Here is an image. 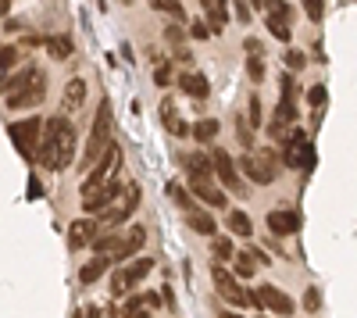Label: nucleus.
Listing matches in <instances>:
<instances>
[{"mask_svg": "<svg viewBox=\"0 0 357 318\" xmlns=\"http://www.w3.org/2000/svg\"><path fill=\"white\" fill-rule=\"evenodd\" d=\"M139 204V190L136 186H129V193H122V200H118L114 208H107L104 215H100V222L104 225H118V222H126L129 215H132V208Z\"/></svg>", "mask_w": 357, "mask_h": 318, "instance_id": "nucleus-13", "label": "nucleus"}, {"mask_svg": "<svg viewBox=\"0 0 357 318\" xmlns=\"http://www.w3.org/2000/svg\"><path fill=\"white\" fill-rule=\"evenodd\" d=\"M47 54L54 57V61H65V57L72 54V40L68 36H50L47 40Z\"/></svg>", "mask_w": 357, "mask_h": 318, "instance_id": "nucleus-26", "label": "nucleus"}, {"mask_svg": "<svg viewBox=\"0 0 357 318\" xmlns=\"http://www.w3.org/2000/svg\"><path fill=\"white\" fill-rule=\"evenodd\" d=\"M61 104H65V111H72V114L86 104V82H82V79H68V82H65Z\"/></svg>", "mask_w": 357, "mask_h": 318, "instance_id": "nucleus-19", "label": "nucleus"}, {"mask_svg": "<svg viewBox=\"0 0 357 318\" xmlns=\"http://www.w3.org/2000/svg\"><path fill=\"white\" fill-rule=\"evenodd\" d=\"M15 61H18V50H15V47H4V54H0V65H4V75L15 68Z\"/></svg>", "mask_w": 357, "mask_h": 318, "instance_id": "nucleus-37", "label": "nucleus"}, {"mask_svg": "<svg viewBox=\"0 0 357 318\" xmlns=\"http://www.w3.org/2000/svg\"><path fill=\"white\" fill-rule=\"evenodd\" d=\"M132 318H151V311H143V308H139V311H136Z\"/></svg>", "mask_w": 357, "mask_h": 318, "instance_id": "nucleus-47", "label": "nucleus"}, {"mask_svg": "<svg viewBox=\"0 0 357 318\" xmlns=\"http://www.w3.org/2000/svg\"><path fill=\"white\" fill-rule=\"evenodd\" d=\"M200 4H204V11H207V18H211V29H215V33H222V29H225V18H229V4H225V0H200Z\"/></svg>", "mask_w": 357, "mask_h": 318, "instance_id": "nucleus-24", "label": "nucleus"}, {"mask_svg": "<svg viewBox=\"0 0 357 318\" xmlns=\"http://www.w3.org/2000/svg\"><path fill=\"white\" fill-rule=\"evenodd\" d=\"M72 154H75V126H68V119H50L47 122V132H43V143H40V161H43V168H50V172H61L68 161H72Z\"/></svg>", "mask_w": 357, "mask_h": 318, "instance_id": "nucleus-1", "label": "nucleus"}, {"mask_svg": "<svg viewBox=\"0 0 357 318\" xmlns=\"http://www.w3.org/2000/svg\"><path fill=\"white\" fill-rule=\"evenodd\" d=\"M190 190L204 200L207 208H225L229 204V197H225V190H218V186H211V179H193L190 183Z\"/></svg>", "mask_w": 357, "mask_h": 318, "instance_id": "nucleus-17", "label": "nucleus"}, {"mask_svg": "<svg viewBox=\"0 0 357 318\" xmlns=\"http://www.w3.org/2000/svg\"><path fill=\"white\" fill-rule=\"evenodd\" d=\"M304 15H307L311 22H321V15H325V0H304Z\"/></svg>", "mask_w": 357, "mask_h": 318, "instance_id": "nucleus-33", "label": "nucleus"}, {"mask_svg": "<svg viewBox=\"0 0 357 318\" xmlns=\"http://www.w3.org/2000/svg\"><path fill=\"white\" fill-rule=\"evenodd\" d=\"M118 168H122V151H118V143H111L107 154L93 165V172H89V179L82 183V190H93V186H104L118 176Z\"/></svg>", "mask_w": 357, "mask_h": 318, "instance_id": "nucleus-8", "label": "nucleus"}, {"mask_svg": "<svg viewBox=\"0 0 357 318\" xmlns=\"http://www.w3.org/2000/svg\"><path fill=\"white\" fill-rule=\"evenodd\" d=\"M211 250H215V257H236V247H232V240H222V236H215Z\"/></svg>", "mask_w": 357, "mask_h": 318, "instance_id": "nucleus-34", "label": "nucleus"}, {"mask_svg": "<svg viewBox=\"0 0 357 318\" xmlns=\"http://www.w3.org/2000/svg\"><path fill=\"white\" fill-rule=\"evenodd\" d=\"M111 262H114V257H107V254H97L93 262H86V265H82L79 279H82L86 286H89V282H97V279H100V275H104V272L111 268Z\"/></svg>", "mask_w": 357, "mask_h": 318, "instance_id": "nucleus-21", "label": "nucleus"}, {"mask_svg": "<svg viewBox=\"0 0 357 318\" xmlns=\"http://www.w3.org/2000/svg\"><path fill=\"white\" fill-rule=\"evenodd\" d=\"M43 93H47V75L40 72V68H22L15 79H8L4 82V104L11 107V111H25V107H36L40 100H43Z\"/></svg>", "mask_w": 357, "mask_h": 318, "instance_id": "nucleus-2", "label": "nucleus"}, {"mask_svg": "<svg viewBox=\"0 0 357 318\" xmlns=\"http://www.w3.org/2000/svg\"><path fill=\"white\" fill-rule=\"evenodd\" d=\"M247 75H250L254 82H261V79H264V61H261V54L247 57Z\"/></svg>", "mask_w": 357, "mask_h": 318, "instance_id": "nucleus-32", "label": "nucleus"}, {"mask_svg": "<svg viewBox=\"0 0 357 318\" xmlns=\"http://www.w3.org/2000/svg\"><path fill=\"white\" fill-rule=\"evenodd\" d=\"M264 318H268V315H264Z\"/></svg>", "mask_w": 357, "mask_h": 318, "instance_id": "nucleus-50", "label": "nucleus"}, {"mask_svg": "<svg viewBox=\"0 0 357 318\" xmlns=\"http://www.w3.org/2000/svg\"><path fill=\"white\" fill-rule=\"evenodd\" d=\"M307 104H311L314 111H321V104H325V86H311V93H307Z\"/></svg>", "mask_w": 357, "mask_h": 318, "instance_id": "nucleus-36", "label": "nucleus"}, {"mask_svg": "<svg viewBox=\"0 0 357 318\" xmlns=\"http://www.w3.org/2000/svg\"><path fill=\"white\" fill-rule=\"evenodd\" d=\"M232 11H236V18H240V22H243V25H247V22H250V8H247V4H243V0H236V4H232Z\"/></svg>", "mask_w": 357, "mask_h": 318, "instance_id": "nucleus-42", "label": "nucleus"}, {"mask_svg": "<svg viewBox=\"0 0 357 318\" xmlns=\"http://www.w3.org/2000/svg\"><path fill=\"white\" fill-rule=\"evenodd\" d=\"M211 161H215V176H218V183H222L225 190H232V193H240V190H243V179H240V172H236L229 151L215 147V151H211Z\"/></svg>", "mask_w": 357, "mask_h": 318, "instance_id": "nucleus-11", "label": "nucleus"}, {"mask_svg": "<svg viewBox=\"0 0 357 318\" xmlns=\"http://www.w3.org/2000/svg\"><path fill=\"white\" fill-rule=\"evenodd\" d=\"M268 229L279 236H293L296 229H301V215L289 211V208H275V211H268Z\"/></svg>", "mask_w": 357, "mask_h": 318, "instance_id": "nucleus-15", "label": "nucleus"}, {"mask_svg": "<svg viewBox=\"0 0 357 318\" xmlns=\"http://www.w3.org/2000/svg\"><path fill=\"white\" fill-rule=\"evenodd\" d=\"M218 318H247V315H236V311H222Z\"/></svg>", "mask_w": 357, "mask_h": 318, "instance_id": "nucleus-46", "label": "nucleus"}, {"mask_svg": "<svg viewBox=\"0 0 357 318\" xmlns=\"http://www.w3.org/2000/svg\"><path fill=\"white\" fill-rule=\"evenodd\" d=\"M0 8H4V11H11V0H0Z\"/></svg>", "mask_w": 357, "mask_h": 318, "instance_id": "nucleus-48", "label": "nucleus"}, {"mask_svg": "<svg viewBox=\"0 0 357 318\" xmlns=\"http://www.w3.org/2000/svg\"><path fill=\"white\" fill-rule=\"evenodd\" d=\"M186 222H190L193 233H200V236H215V218L207 215V211L193 208V211H186Z\"/></svg>", "mask_w": 357, "mask_h": 318, "instance_id": "nucleus-23", "label": "nucleus"}, {"mask_svg": "<svg viewBox=\"0 0 357 318\" xmlns=\"http://www.w3.org/2000/svg\"><path fill=\"white\" fill-rule=\"evenodd\" d=\"M178 90H183L186 97H193V100H207L211 97V82H207L200 72H183L178 75Z\"/></svg>", "mask_w": 357, "mask_h": 318, "instance_id": "nucleus-16", "label": "nucleus"}, {"mask_svg": "<svg viewBox=\"0 0 357 318\" xmlns=\"http://www.w3.org/2000/svg\"><path fill=\"white\" fill-rule=\"evenodd\" d=\"M304 308H307V311H318V308H321V297H318V290H314V286H311V290L304 294Z\"/></svg>", "mask_w": 357, "mask_h": 318, "instance_id": "nucleus-40", "label": "nucleus"}, {"mask_svg": "<svg viewBox=\"0 0 357 318\" xmlns=\"http://www.w3.org/2000/svg\"><path fill=\"white\" fill-rule=\"evenodd\" d=\"M190 33H193V40H207V36H211V29L200 25V22H193V25H190Z\"/></svg>", "mask_w": 357, "mask_h": 318, "instance_id": "nucleus-43", "label": "nucleus"}, {"mask_svg": "<svg viewBox=\"0 0 357 318\" xmlns=\"http://www.w3.org/2000/svg\"><path fill=\"white\" fill-rule=\"evenodd\" d=\"M161 119H165V126H168L172 136H186V132H193V129L175 114V104H172V100H161Z\"/></svg>", "mask_w": 357, "mask_h": 318, "instance_id": "nucleus-22", "label": "nucleus"}, {"mask_svg": "<svg viewBox=\"0 0 357 318\" xmlns=\"http://www.w3.org/2000/svg\"><path fill=\"white\" fill-rule=\"evenodd\" d=\"M243 47H247V57H254V54H261V40H247Z\"/></svg>", "mask_w": 357, "mask_h": 318, "instance_id": "nucleus-45", "label": "nucleus"}, {"mask_svg": "<svg viewBox=\"0 0 357 318\" xmlns=\"http://www.w3.org/2000/svg\"><path fill=\"white\" fill-rule=\"evenodd\" d=\"M211 279H215V290H218V294H222L232 308H247V304H254V294H247L243 286L236 282V279H240L236 272H229V268L215 265V268H211Z\"/></svg>", "mask_w": 357, "mask_h": 318, "instance_id": "nucleus-6", "label": "nucleus"}, {"mask_svg": "<svg viewBox=\"0 0 357 318\" xmlns=\"http://www.w3.org/2000/svg\"><path fill=\"white\" fill-rule=\"evenodd\" d=\"M122 193V183L118 179H111V183H104V186H93V190H82V208L86 211H107L111 208V200Z\"/></svg>", "mask_w": 357, "mask_h": 318, "instance_id": "nucleus-10", "label": "nucleus"}, {"mask_svg": "<svg viewBox=\"0 0 357 318\" xmlns=\"http://www.w3.org/2000/svg\"><path fill=\"white\" fill-rule=\"evenodd\" d=\"M232 272L240 275V279H250V275L257 272V265H254V257H250V254H236V265H232Z\"/></svg>", "mask_w": 357, "mask_h": 318, "instance_id": "nucleus-29", "label": "nucleus"}, {"mask_svg": "<svg viewBox=\"0 0 357 318\" xmlns=\"http://www.w3.org/2000/svg\"><path fill=\"white\" fill-rule=\"evenodd\" d=\"M268 29H272V36H275V40H289V22L268 18Z\"/></svg>", "mask_w": 357, "mask_h": 318, "instance_id": "nucleus-35", "label": "nucleus"}, {"mask_svg": "<svg viewBox=\"0 0 357 318\" xmlns=\"http://www.w3.org/2000/svg\"><path fill=\"white\" fill-rule=\"evenodd\" d=\"M143 240H146V233H143V225H132L129 229V236H126V243L118 247V254H114V262H129V257L143 247Z\"/></svg>", "mask_w": 357, "mask_h": 318, "instance_id": "nucleus-20", "label": "nucleus"}, {"mask_svg": "<svg viewBox=\"0 0 357 318\" xmlns=\"http://www.w3.org/2000/svg\"><path fill=\"white\" fill-rule=\"evenodd\" d=\"M218 129H222V126H218V119H200V122L193 126V136H197L200 143H211V139L218 136Z\"/></svg>", "mask_w": 357, "mask_h": 318, "instance_id": "nucleus-27", "label": "nucleus"}, {"mask_svg": "<svg viewBox=\"0 0 357 318\" xmlns=\"http://www.w3.org/2000/svg\"><path fill=\"white\" fill-rule=\"evenodd\" d=\"M165 40L178 47V43H183V40H186V33H183V25H168V29H165Z\"/></svg>", "mask_w": 357, "mask_h": 318, "instance_id": "nucleus-39", "label": "nucleus"}, {"mask_svg": "<svg viewBox=\"0 0 357 318\" xmlns=\"http://www.w3.org/2000/svg\"><path fill=\"white\" fill-rule=\"evenodd\" d=\"M275 172H279V158L272 151H254L243 158V176L257 186H272L275 183Z\"/></svg>", "mask_w": 357, "mask_h": 318, "instance_id": "nucleus-5", "label": "nucleus"}, {"mask_svg": "<svg viewBox=\"0 0 357 318\" xmlns=\"http://www.w3.org/2000/svg\"><path fill=\"white\" fill-rule=\"evenodd\" d=\"M43 132H47V122H40V119H25V122L8 126V136H11V143L18 147L22 158H36V154H40Z\"/></svg>", "mask_w": 357, "mask_h": 318, "instance_id": "nucleus-4", "label": "nucleus"}, {"mask_svg": "<svg viewBox=\"0 0 357 318\" xmlns=\"http://www.w3.org/2000/svg\"><path fill=\"white\" fill-rule=\"evenodd\" d=\"M111 147V104L104 100L97 119H93V129H89V143H86V154H82V168H93Z\"/></svg>", "mask_w": 357, "mask_h": 318, "instance_id": "nucleus-3", "label": "nucleus"}, {"mask_svg": "<svg viewBox=\"0 0 357 318\" xmlns=\"http://www.w3.org/2000/svg\"><path fill=\"white\" fill-rule=\"evenodd\" d=\"M151 4H154V11L172 15L175 22H186V11H183V4H178V0H151Z\"/></svg>", "mask_w": 357, "mask_h": 318, "instance_id": "nucleus-28", "label": "nucleus"}, {"mask_svg": "<svg viewBox=\"0 0 357 318\" xmlns=\"http://www.w3.org/2000/svg\"><path fill=\"white\" fill-rule=\"evenodd\" d=\"M183 165H186V172H190V179H215V161H211V154H186Z\"/></svg>", "mask_w": 357, "mask_h": 318, "instance_id": "nucleus-18", "label": "nucleus"}, {"mask_svg": "<svg viewBox=\"0 0 357 318\" xmlns=\"http://www.w3.org/2000/svg\"><path fill=\"white\" fill-rule=\"evenodd\" d=\"M282 165H286V168H311V165H314V147H311L304 136L289 139L286 151H282Z\"/></svg>", "mask_w": 357, "mask_h": 318, "instance_id": "nucleus-12", "label": "nucleus"}, {"mask_svg": "<svg viewBox=\"0 0 357 318\" xmlns=\"http://www.w3.org/2000/svg\"><path fill=\"white\" fill-rule=\"evenodd\" d=\"M254 304L264 308V311H272V315H293V311H296V304H293L282 290H275L272 282H268V286H257V290H254Z\"/></svg>", "mask_w": 357, "mask_h": 318, "instance_id": "nucleus-9", "label": "nucleus"}, {"mask_svg": "<svg viewBox=\"0 0 357 318\" xmlns=\"http://www.w3.org/2000/svg\"><path fill=\"white\" fill-rule=\"evenodd\" d=\"M286 65L296 72V68H304V54L301 50H286Z\"/></svg>", "mask_w": 357, "mask_h": 318, "instance_id": "nucleus-41", "label": "nucleus"}, {"mask_svg": "<svg viewBox=\"0 0 357 318\" xmlns=\"http://www.w3.org/2000/svg\"><path fill=\"white\" fill-rule=\"evenodd\" d=\"M151 268H154L151 257H136V262H129L126 268H118V272H114V279H111V290H114V294H126V290H132V286H139L146 275H151Z\"/></svg>", "mask_w": 357, "mask_h": 318, "instance_id": "nucleus-7", "label": "nucleus"}, {"mask_svg": "<svg viewBox=\"0 0 357 318\" xmlns=\"http://www.w3.org/2000/svg\"><path fill=\"white\" fill-rule=\"evenodd\" d=\"M93 240H97V222H93V218H75V222L68 225V247H72V250L93 247Z\"/></svg>", "mask_w": 357, "mask_h": 318, "instance_id": "nucleus-14", "label": "nucleus"}, {"mask_svg": "<svg viewBox=\"0 0 357 318\" xmlns=\"http://www.w3.org/2000/svg\"><path fill=\"white\" fill-rule=\"evenodd\" d=\"M172 197H175L186 211H193V208H197V204H193V197H197V193H186V190H178V186H175V190H172Z\"/></svg>", "mask_w": 357, "mask_h": 318, "instance_id": "nucleus-38", "label": "nucleus"}, {"mask_svg": "<svg viewBox=\"0 0 357 318\" xmlns=\"http://www.w3.org/2000/svg\"><path fill=\"white\" fill-rule=\"evenodd\" d=\"M75 318H100V311H97V308H79Z\"/></svg>", "mask_w": 357, "mask_h": 318, "instance_id": "nucleus-44", "label": "nucleus"}, {"mask_svg": "<svg viewBox=\"0 0 357 318\" xmlns=\"http://www.w3.org/2000/svg\"><path fill=\"white\" fill-rule=\"evenodd\" d=\"M229 229H232L236 236L250 240V233H254V225H250V215H247V211H229Z\"/></svg>", "mask_w": 357, "mask_h": 318, "instance_id": "nucleus-25", "label": "nucleus"}, {"mask_svg": "<svg viewBox=\"0 0 357 318\" xmlns=\"http://www.w3.org/2000/svg\"><path fill=\"white\" fill-rule=\"evenodd\" d=\"M268 4H272V0H268Z\"/></svg>", "mask_w": 357, "mask_h": 318, "instance_id": "nucleus-49", "label": "nucleus"}, {"mask_svg": "<svg viewBox=\"0 0 357 318\" xmlns=\"http://www.w3.org/2000/svg\"><path fill=\"white\" fill-rule=\"evenodd\" d=\"M268 18H279V22H293V8L286 4V0H272V4H268Z\"/></svg>", "mask_w": 357, "mask_h": 318, "instance_id": "nucleus-30", "label": "nucleus"}, {"mask_svg": "<svg viewBox=\"0 0 357 318\" xmlns=\"http://www.w3.org/2000/svg\"><path fill=\"white\" fill-rule=\"evenodd\" d=\"M247 122H250L254 129L264 126V114H261V100H257V97H250V104H247Z\"/></svg>", "mask_w": 357, "mask_h": 318, "instance_id": "nucleus-31", "label": "nucleus"}]
</instances>
